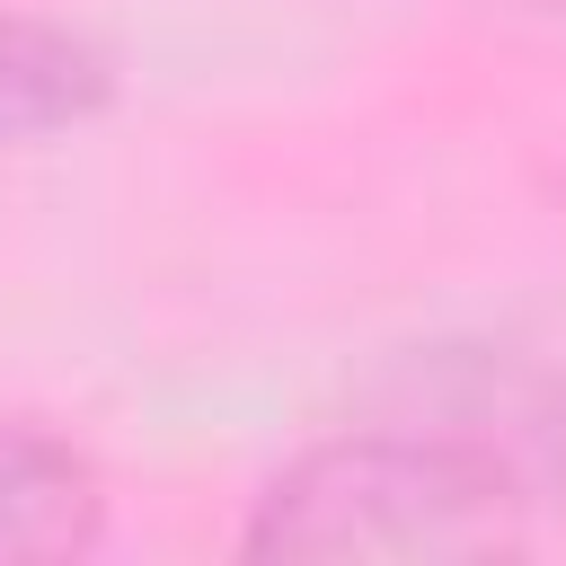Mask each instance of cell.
Instances as JSON below:
<instances>
[{"instance_id":"6da1fadb","label":"cell","mask_w":566,"mask_h":566,"mask_svg":"<svg viewBox=\"0 0 566 566\" xmlns=\"http://www.w3.org/2000/svg\"><path fill=\"white\" fill-rule=\"evenodd\" d=\"M531 539V495L460 433L371 407L363 424L292 451L239 522V557L292 566H442Z\"/></svg>"},{"instance_id":"7a4b0ae2","label":"cell","mask_w":566,"mask_h":566,"mask_svg":"<svg viewBox=\"0 0 566 566\" xmlns=\"http://www.w3.org/2000/svg\"><path fill=\"white\" fill-rule=\"evenodd\" d=\"M380 407L424 416L486 451L531 513L566 504V327H495V336H451L398 363Z\"/></svg>"},{"instance_id":"3957f363","label":"cell","mask_w":566,"mask_h":566,"mask_svg":"<svg viewBox=\"0 0 566 566\" xmlns=\"http://www.w3.org/2000/svg\"><path fill=\"white\" fill-rule=\"evenodd\" d=\"M106 539V478L71 433L0 424V566L88 557Z\"/></svg>"},{"instance_id":"277c9868","label":"cell","mask_w":566,"mask_h":566,"mask_svg":"<svg viewBox=\"0 0 566 566\" xmlns=\"http://www.w3.org/2000/svg\"><path fill=\"white\" fill-rule=\"evenodd\" d=\"M115 97V53L62 18L0 9V142L80 133Z\"/></svg>"}]
</instances>
